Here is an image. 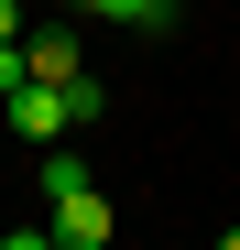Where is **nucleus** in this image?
<instances>
[{
	"label": "nucleus",
	"instance_id": "f257e3e1",
	"mask_svg": "<svg viewBox=\"0 0 240 250\" xmlns=\"http://www.w3.org/2000/svg\"><path fill=\"white\" fill-rule=\"evenodd\" d=\"M44 229H55V250H109V196L88 185V163L66 142H44Z\"/></svg>",
	"mask_w": 240,
	"mask_h": 250
},
{
	"label": "nucleus",
	"instance_id": "f03ea898",
	"mask_svg": "<svg viewBox=\"0 0 240 250\" xmlns=\"http://www.w3.org/2000/svg\"><path fill=\"white\" fill-rule=\"evenodd\" d=\"M0 120H11V131H22L33 152H44V142H66V131H76V109H66V87H44V76H22V87L0 98Z\"/></svg>",
	"mask_w": 240,
	"mask_h": 250
},
{
	"label": "nucleus",
	"instance_id": "7ed1b4c3",
	"mask_svg": "<svg viewBox=\"0 0 240 250\" xmlns=\"http://www.w3.org/2000/svg\"><path fill=\"white\" fill-rule=\"evenodd\" d=\"M66 11H88V22H131V33H164L175 0H66Z\"/></svg>",
	"mask_w": 240,
	"mask_h": 250
},
{
	"label": "nucleus",
	"instance_id": "20e7f679",
	"mask_svg": "<svg viewBox=\"0 0 240 250\" xmlns=\"http://www.w3.org/2000/svg\"><path fill=\"white\" fill-rule=\"evenodd\" d=\"M22 65H33V76H44V87H66V76H76V65H88V55H76V44H66V33H22Z\"/></svg>",
	"mask_w": 240,
	"mask_h": 250
},
{
	"label": "nucleus",
	"instance_id": "39448f33",
	"mask_svg": "<svg viewBox=\"0 0 240 250\" xmlns=\"http://www.w3.org/2000/svg\"><path fill=\"white\" fill-rule=\"evenodd\" d=\"M22 76H33V65H22V44H0V98H11Z\"/></svg>",
	"mask_w": 240,
	"mask_h": 250
},
{
	"label": "nucleus",
	"instance_id": "423d86ee",
	"mask_svg": "<svg viewBox=\"0 0 240 250\" xmlns=\"http://www.w3.org/2000/svg\"><path fill=\"white\" fill-rule=\"evenodd\" d=\"M0 250H55V229H0Z\"/></svg>",
	"mask_w": 240,
	"mask_h": 250
},
{
	"label": "nucleus",
	"instance_id": "0eeeda50",
	"mask_svg": "<svg viewBox=\"0 0 240 250\" xmlns=\"http://www.w3.org/2000/svg\"><path fill=\"white\" fill-rule=\"evenodd\" d=\"M0 44H22V0H0Z\"/></svg>",
	"mask_w": 240,
	"mask_h": 250
},
{
	"label": "nucleus",
	"instance_id": "6e6552de",
	"mask_svg": "<svg viewBox=\"0 0 240 250\" xmlns=\"http://www.w3.org/2000/svg\"><path fill=\"white\" fill-rule=\"evenodd\" d=\"M218 250H240V229H229V239H218Z\"/></svg>",
	"mask_w": 240,
	"mask_h": 250
}]
</instances>
